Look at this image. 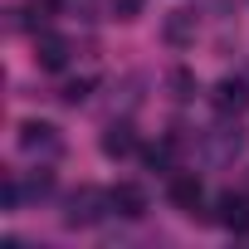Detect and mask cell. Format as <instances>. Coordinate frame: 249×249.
I'll return each mask as SVG.
<instances>
[{"instance_id": "obj_2", "label": "cell", "mask_w": 249, "mask_h": 249, "mask_svg": "<svg viewBox=\"0 0 249 249\" xmlns=\"http://www.w3.org/2000/svg\"><path fill=\"white\" fill-rule=\"evenodd\" d=\"M20 152L54 161L64 152V137H59V127H49V122H20Z\"/></svg>"}, {"instance_id": "obj_1", "label": "cell", "mask_w": 249, "mask_h": 249, "mask_svg": "<svg viewBox=\"0 0 249 249\" xmlns=\"http://www.w3.org/2000/svg\"><path fill=\"white\" fill-rule=\"evenodd\" d=\"M103 210H112V196H107V191H98V186H78V191L69 196L64 220H69V225H98V220H103Z\"/></svg>"}, {"instance_id": "obj_8", "label": "cell", "mask_w": 249, "mask_h": 249, "mask_svg": "<svg viewBox=\"0 0 249 249\" xmlns=\"http://www.w3.org/2000/svg\"><path fill=\"white\" fill-rule=\"evenodd\" d=\"M103 152H107V157H132V152H137V137H132L127 122H112V127L103 132Z\"/></svg>"}, {"instance_id": "obj_13", "label": "cell", "mask_w": 249, "mask_h": 249, "mask_svg": "<svg viewBox=\"0 0 249 249\" xmlns=\"http://www.w3.org/2000/svg\"><path fill=\"white\" fill-rule=\"evenodd\" d=\"M112 15L117 20H137L142 15V0H112Z\"/></svg>"}, {"instance_id": "obj_7", "label": "cell", "mask_w": 249, "mask_h": 249, "mask_svg": "<svg viewBox=\"0 0 249 249\" xmlns=\"http://www.w3.org/2000/svg\"><path fill=\"white\" fill-rule=\"evenodd\" d=\"M171 205H176L181 215H196V210H200V176H191V171L171 176Z\"/></svg>"}, {"instance_id": "obj_3", "label": "cell", "mask_w": 249, "mask_h": 249, "mask_svg": "<svg viewBox=\"0 0 249 249\" xmlns=\"http://www.w3.org/2000/svg\"><path fill=\"white\" fill-rule=\"evenodd\" d=\"M215 220H220L225 230H234V234H249V196L225 191V196L215 200Z\"/></svg>"}, {"instance_id": "obj_6", "label": "cell", "mask_w": 249, "mask_h": 249, "mask_svg": "<svg viewBox=\"0 0 249 249\" xmlns=\"http://www.w3.org/2000/svg\"><path fill=\"white\" fill-rule=\"evenodd\" d=\"M35 64L49 69V73L64 69V64H69V39H64V35H39V39H35Z\"/></svg>"}, {"instance_id": "obj_5", "label": "cell", "mask_w": 249, "mask_h": 249, "mask_svg": "<svg viewBox=\"0 0 249 249\" xmlns=\"http://www.w3.org/2000/svg\"><path fill=\"white\" fill-rule=\"evenodd\" d=\"M210 103H215V112H220V117H234V112H244V107H249V88H244V83H234V78H225V83H215Z\"/></svg>"}, {"instance_id": "obj_14", "label": "cell", "mask_w": 249, "mask_h": 249, "mask_svg": "<svg viewBox=\"0 0 249 249\" xmlns=\"http://www.w3.org/2000/svg\"><path fill=\"white\" fill-rule=\"evenodd\" d=\"M64 103H83L88 98V78H78V83H64V93H59Z\"/></svg>"}, {"instance_id": "obj_4", "label": "cell", "mask_w": 249, "mask_h": 249, "mask_svg": "<svg viewBox=\"0 0 249 249\" xmlns=\"http://www.w3.org/2000/svg\"><path fill=\"white\" fill-rule=\"evenodd\" d=\"M107 196H112V210H117V215H127V220H142V215H147V191L132 186V181H117Z\"/></svg>"}, {"instance_id": "obj_11", "label": "cell", "mask_w": 249, "mask_h": 249, "mask_svg": "<svg viewBox=\"0 0 249 249\" xmlns=\"http://www.w3.org/2000/svg\"><path fill=\"white\" fill-rule=\"evenodd\" d=\"M166 83H171V93H176V98H191V93H196V78H191L186 69H171V78H166Z\"/></svg>"}, {"instance_id": "obj_9", "label": "cell", "mask_w": 249, "mask_h": 249, "mask_svg": "<svg viewBox=\"0 0 249 249\" xmlns=\"http://www.w3.org/2000/svg\"><path fill=\"white\" fill-rule=\"evenodd\" d=\"M161 35H166V44H191L196 39V15L191 10H171L166 25H161Z\"/></svg>"}, {"instance_id": "obj_12", "label": "cell", "mask_w": 249, "mask_h": 249, "mask_svg": "<svg viewBox=\"0 0 249 249\" xmlns=\"http://www.w3.org/2000/svg\"><path fill=\"white\" fill-rule=\"evenodd\" d=\"M54 10H59V0H30V10H25V15H30L35 25H44V20H49Z\"/></svg>"}, {"instance_id": "obj_10", "label": "cell", "mask_w": 249, "mask_h": 249, "mask_svg": "<svg viewBox=\"0 0 249 249\" xmlns=\"http://www.w3.org/2000/svg\"><path fill=\"white\" fill-rule=\"evenodd\" d=\"M171 147H176V142H161V147H147V152H142V161H147L152 171H166V166H171Z\"/></svg>"}]
</instances>
